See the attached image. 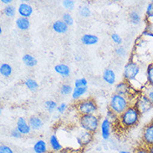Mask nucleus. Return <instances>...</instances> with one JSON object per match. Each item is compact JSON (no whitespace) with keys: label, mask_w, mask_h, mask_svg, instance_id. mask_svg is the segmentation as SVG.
<instances>
[{"label":"nucleus","mask_w":153,"mask_h":153,"mask_svg":"<svg viewBox=\"0 0 153 153\" xmlns=\"http://www.w3.org/2000/svg\"><path fill=\"white\" fill-rule=\"evenodd\" d=\"M141 116V114L138 111V109L134 105H131L119 116L118 121L122 127L126 129L131 128L139 123Z\"/></svg>","instance_id":"nucleus-1"},{"label":"nucleus","mask_w":153,"mask_h":153,"mask_svg":"<svg viewBox=\"0 0 153 153\" xmlns=\"http://www.w3.org/2000/svg\"><path fill=\"white\" fill-rule=\"evenodd\" d=\"M133 104L131 103V99L118 94L112 95L109 102V109L116 115L120 116L127 108Z\"/></svg>","instance_id":"nucleus-2"},{"label":"nucleus","mask_w":153,"mask_h":153,"mask_svg":"<svg viewBox=\"0 0 153 153\" xmlns=\"http://www.w3.org/2000/svg\"><path fill=\"white\" fill-rule=\"evenodd\" d=\"M79 125L83 131L94 134L100 126V119L97 115H84L79 116Z\"/></svg>","instance_id":"nucleus-3"},{"label":"nucleus","mask_w":153,"mask_h":153,"mask_svg":"<svg viewBox=\"0 0 153 153\" xmlns=\"http://www.w3.org/2000/svg\"><path fill=\"white\" fill-rule=\"evenodd\" d=\"M75 110L79 116L84 115H96L98 112V105L93 98L79 100L75 104Z\"/></svg>","instance_id":"nucleus-4"},{"label":"nucleus","mask_w":153,"mask_h":153,"mask_svg":"<svg viewBox=\"0 0 153 153\" xmlns=\"http://www.w3.org/2000/svg\"><path fill=\"white\" fill-rule=\"evenodd\" d=\"M141 67L139 64L135 61H129L124 67L123 71V78L124 80L132 85V83L137 79V77L140 75Z\"/></svg>","instance_id":"nucleus-5"},{"label":"nucleus","mask_w":153,"mask_h":153,"mask_svg":"<svg viewBox=\"0 0 153 153\" xmlns=\"http://www.w3.org/2000/svg\"><path fill=\"white\" fill-rule=\"evenodd\" d=\"M133 105L138 109L141 115L146 114L153 109V105L151 102V100L148 99V97L143 93L136 96V99Z\"/></svg>","instance_id":"nucleus-6"},{"label":"nucleus","mask_w":153,"mask_h":153,"mask_svg":"<svg viewBox=\"0 0 153 153\" xmlns=\"http://www.w3.org/2000/svg\"><path fill=\"white\" fill-rule=\"evenodd\" d=\"M133 90L134 89L132 86L126 80H122L120 82L117 83L116 85V94L127 97L129 99L132 97Z\"/></svg>","instance_id":"nucleus-7"},{"label":"nucleus","mask_w":153,"mask_h":153,"mask_svg":"<svg viewBox=\"0 0 153 153\" xmlns=\"http://www.w3.org/2000/svg\"><path fill=\"white\" fill-rule=\"evenodd\" d=\"M142 141L145 146L153 145V122L146 126L142 131Z\"/></svg>","instance_id":"nucleus-8"},{"label":"nucleus","mask_w":153,"mask_h":153,"mask_svg":"<svg viewBox=\"0 0 153 153\" xmlns=\"http://www.w3.org/2000/svg\"><path fill=\"white\" fill-rule=\"evenodd\" d=\"M100 133H101V137L104 140H108L111 134L112 130V122L110 120H108L107 118L105 117V119L100 121Z\"/></svg>","instance_id":"nucleus-9"},{"label":"nucleus","mask_w":153,"mask_h":153,"mask_svg":"<svg viewBox=\"0 0 153 153\" xmlns=\"http://www.w3.org/2000/svg\"><path fill=\"white\" fill-rule=\"evenodd\" d=\"M16 128L19 131L22 135H29L32 129L29 126V122L25 120V117H19L16 120Z\"/></svg>","instance_id":"nucleus-10"},{"label":"nucleus","mask_w":153,"mask_h":153,"mask_svg":"<svg viewBox=\"0 0 153 153\" xmlns=\"http://www.w3.org/2000/svg\"><path fill=\"white\" fill-rule=\"evenodd\" d=\"M93 139V134L92 133L88 132L85 131H83L79 134L76 137V141L79 145L81 146H85L90 144Z\"/></svg>","instance_id":"nucleus-11"},{"label":"nucleus","mask_w":153,"mask_h":153,"mask_svg":"<svg viewBox=\"0 0 153 153\" xmlns=\"http://www.w3.org/2000/svg\"><path fill=\"white\" fill-rule=\"evenodd\" d=\"M17 11H18V13L20 15V17L29 19V17L32 15L33 9L30 4H26V3H21L19 5Z\"/></svg>","instance_id":"nucleus-12"},{"label":"nucleus","mask_w":153,"mask_h":153,"mask_svg":"<svg viewBox=\"0 0 153 153\" xmlns=\"http://www.w3.org/2000/svg\"><path fill=\"white\" fill-rule=\"evenodd\" d=\"M102 79L108 85H114L116 83V76L115 71L111 69H105L102 74Z\"/></svg>","instance_id":"nucleus-13"},{"label":"nucleus","mask_w":153,"mask_h":153,"mask_svg":"<svg viewBox=\"0 0 153 153\" xmlns=\"http://www.w3.org/2000/svg\"><path fill=\"white\" fill-rule=\"evenodd\" d=\"M29 126L32 130L33 131H39L44 126V121L39 116H30L28 120Z\"/></svg>","instance_id":"nucleus-14"},{"label":"nucleus","mask_w":153,"mask_h":153,"mask_svg":"<svg viewBox=\"0 0 153 153\" xmlns=\"http://www.w3.org/2000/svg\"><path fill=\"white\" fill-rule=\"evenodd\" d=\"M52 29L55 33L63 34V33H65L68 31L69 26L63 20H56L52 25Z\"/></svg>","instance_id":"nucleus-15"},{"label":"nucleus","mask_w":153,"mask_h":153,"mask_svg":"<svg viewBox=\"0 0 153 153\" xmlns=\"http://www.w3.org/2000/svg\"><path fill=\"white\" fill-rule=\"evenodd\" d=\"M50 146L51 147V150L52 152H54L55 153L59 152L61 150H63V146L61 145L60 141H59L58 137L56 135H51L50 137Z\"/></svg>","instance_id":"nucleus-16"},{"label":"nucleus","mask_w":153,"mask_h":153,"mask_svg":"<svg viewBox=\"0 0 153 153\" xmlns=\"http://www.w3.org/2000/svg\"><path fill=\"white\" fill-rule=\"evenodd\" d=\"M80 40H81V43L85 45H96L98 43L99 39L95 34L85 33L81 37Z\"/></svg>","instance_id":"nucleus-17"},{"label":"nucleus","mask_w":153,"mask_h":153,"mask_svg":"<svg viewBox=\"0 0 153 153\" xmlns=\"http://www.w3.org/2000/svg\"><path fill=\"white\" fill-rule=\"evenodd\" d=\"M54 71L62 77H68L71 74V69L65 64H59L54 66Z\"/></svg>","instance_id":"nucleus-18"},{"label":"nucleus","mask_w":153,"mask_h":153,"mask_svg":"<svg viewBox=\"0 0 153 153\" xmlns=\"http://www.w3.org/2000/svg\"><path fill=\"white\" fill-rule=\"evenodd\" d=\"M33 152L35 153H47L49 152L48 151V146H47V143L44 140H38L33 147Z\"/></svg>","instance_id":"nucleus-19"},{"label":"nucleus","mask_w":153,"mask_h":153,"mask_svg":"<svg viewBox=\"0 0 153 153\" xmlns=\"http://www.w3.org/2000/svg\"><path fill=\"white\" fill-rule=\"evenodd\" d=\"M17 28L19 29H20L22 31H26L29 29L30 27V22H29V19L27 18H24V17H19L16 19Z\"/></svg>","instance_id":"nucleus-20"},{"label":"nucleus","mask_w":153,"mask_h":153,"mask_svg":"<svg viewBox=\"0 0 153 153\" xmlns=\"http://www.w3.org/2000/svg\"><path fill=\"white\" fill-rule=\"evenodd\" d=\"M22 61L25 64L26 66L28 67H34L38 64L37 59L31 54H26L23 56Z\"/></svg>","instance_id":"nucleus-21"},{"label":"nucleus","mask_w":153,"mask_h":153,"mask_svg":"<svg viewBox=\"0 0 153 153\" xmlns=\"http://www.w3.org/2000/svg\"><path fill=\"white\" fill-rule=\"evenodd\" d=\"M12 72L13 68L9 64L3 63V64L0 65V75H2V76H4L5 78L9 77L10 75H12Z\"/></svg>","instance_id":"nucleus-22"},{"label":"nucleus","mask_w":153,"mask_h":153,"mask_svg":"<svg viewBox=\"0 0 153 153\" xmlns=\"http://www.w3.org/2000/svg\"><path fill=\"white\" fill-rule=\"evenodd\" d=\"M129 19H130L131 23L132 25H140L141 22V14L139 13L138 11L132 10L131 12H130V13H129Z\"/></svg>","instance_id":"nucleus-23"},{"label":"nucleus","mask_w":153,"mask_h":153,"mask_svg":"<svg viewBox=\"0 0 153 153\" xmlns=\"http://www.w3.org/2000/svg\"><path fill=\"white\" fill-rule=\"evenodd\" d=\"M146 85L150 86H153V63L148 65L146 67Z\"/></svg>","instance_id":"nucleus-24"},{"label":"nucleus","mask_w":153,"mask_h":153,"mask_svg":"<svg viewBox=\"0 0 153 153\" xmlns=\"http://www.w3.org/2000/svg\"><path fill=\"white\" fill-rule=\"evenodd\" d=\"M88 88L87 87H83V88H74V91L72 92V99L77 100H79L83 95L87 92Z\"/></svg>","instance_id":"nucleus-25"},{"label":"nucleus","mask_w":153,"mask_h":153,"mask_svg":"<svg viewBox=\"0 0 153 153\" xmlns=\"http://www.w3.org/2000/svg\"><path fill=\"white\" fill-rule=\"evenodd\" d=\"M25 86L27 87L29 91H38V89H39V84H38L37 81L32 78L26 79L25 81Z\"/></svg>","instance_id":"nucleus-26"},{"label":"nucleus","mask_w":153,"mask_h":153,"mask_svg":"<svg viewBox=\"0 0 153 153\" xmlns=\"http://www.w3.org/2000/svg\"><path fill=\"white\" fill-rule=\"evenodd\" d=\"M58 104L55 100H47L45 103V110L48 112L50 113H52L54 112L55 110H57V107H58Z\"/></svg>","instance_id":"nucleus-27"},{"label":"nucleus","mask_w":153,"mask_h":153,"mask_svg":"<svg viewBox=\"0 0 153 153\" xmlns=\"http://www.w3.org/2000/svg\"><path fill=\"white\" fill-rule=\"evenodd\" d=\"M4 13L8 18H13L16 13V8L13 5H8L4 8Z\"/></svg>","instance_id":"nucleus-28"},{"label":"nucleus","mask_w":153,"mask_h":153,"mask_svg":"<svg viewBox=\"0 0 153 153\" xmlns=\"http://www.w3.org/2000/svg\"><path fill=\"white\" fill-rule=\"evenodd\" d=\"M79 14L84 18H89L91 15V9L86 5H80L79 7Z\"/></svg>","instance_id":"nucleus-29"},{"label":"nucleus","mask_w":153,"mask_h":153,"mask_svg":"<svg viewBox=\"0 0 153 153\" xmlns=\"http://www.w3.org/2000/svg\"><path fill=\"white\" fill-rule=\"evenodd\" d=\"M74 91V88L71 86L69 84H64L61 85L60 89H59V92L60 94L63 95H72V92Z\"/></svg>","instance_id":"nucleus-30"},{"label":"nucleus","mask_w":153,"mask_h":153,"mask_svg":"<svg viewBox=\"0 0 153 153\" xmlns=\"http://www.w3.org/2000/svg\"><path fill=\"white\" fill-rule=\"evenodd\" d=\"M142 93L148 97V99L151 100V102L153 105V86H150L146 85L145 87H143Z\"/></svg>","instance_id":"nucleus-31"},{"label":"nucleus","mask_w":153,"mask_h":153,"mask_svg":"<svg viewBox=\"0 0 153 153\" xmlns=\"http://www.w3.org/2000/svg\"><path fill=\"white\" fill-rule=\"evenodd\" d=\"M62 20L68 26H71V25H74V19L71 15V13H63L62 15Z\"/></svg>","instance_id":"nucleus-32"},{"label":"nucleus","mask_w":153,"mask_h":153,"mask_svg":"<svg viewBox=\"0 0 153 153\" xmlns=\"http://www.w3.org/2000/svg\"><path fill=\"white\" fill-rule=\"evenodd\" d=\"M88 80L85 78H79L75 81V88H83L87 87Z\"/></svg>","instance_id":"nucleus-33"},{"label":"nucleus","mask_w":153,"mask_h":153,"mask_svg":"<svg viewBox=\"0 0 153 153\" xmlns=\"http://www.w3.org/2000/svg\"><path fill=\"white\" fill-rule=\"evenodd\" d=\"M62 5L66 10L71 11L75 7V2L73 0H64L62 1Z\"/></svg>","instance_id":"nucleus-34"},{"label":"nucleus","mask_w":153,"mask_h":153,"mask_svg":"<svg viewBox=\"0 0 153 153\" xmlns=\"http://www.w3.org/2000/svg\"><path fill=\"white\" fill-rule=\"evenodd\" d=\"M146 15L148 19H153V1L147 4L146 8Z\"/></svg>","instance_id":"nucleus-35"},{"label":"nucleus","mask_w":153,"mask_h":153,"mask_svg":"<svg viewBox=\"0 0 153 153\" xmlns=\"http://www.w3.org/2000/svg\"><path fill=\"white\" fill-rule=\"evenodd\" d=\"M106 118L108 120H110L111 121H116V120H119V116L116 115V113L111 111L110 109L108 110L107 112H106Z\"/></svg>","instance_id":"nucleus-36"},{"label":"nucleus","mask_w":153,"mask_h":153,"mask_svg":"<svg viewBox=\"0 0 153 153\" xmlns=\"http://www.w3.org/2000/svg\"><path fill=\"white\" fill-rule=\"evenodd\" d=\"M111 38L112 41L114 42L116 45H120L122 44V38L120 37L118 33H113L111 35Z\"/></svg>","instance_id":"nucleus-37"},{"label":"nucleus","mask_w":153,"mask_h":153,"mask_svg":"<svg viewBox=\"0 0 153 153\" xmlns=\"http://www.w3.org/2000/svg\"><path fill=\"white\" fill-rule=\"evenodd\" d=\"M116 54L119 56V57H124L125 55L126 54V50L125 48H123L122 46H120L118 48H116L115 50Z\"/></svg>","instance_id":"nucleus-38"},{"label":"nucleus","mask_w":153,"mask_h":153,"mask_svg":"<svg viewBox=\"0 0 153 153\" xmlns=\"http://www.w3.org/2000/svg\"><path fill=\"white\" fill-rule=\"evenodd\" d=\"M67 107H68V105H67V104L65 102H62V103H60L58 105V107H57V111L59 114H63V113H65V112L66 111Z\"/></svg>","instance_id":"nucleus-39"},{"label":"nucleus","mask_w":153,"mask_h":153,"mask_svg":"<svg viewBox=\"0 0 153 153\" xmlns=\"http://www.w3.org/2000/svg\"><path fill=\"white\" fill-rule=\"evenodd\" d=\"M0 153H14L13 149L8 146L6 145H2L0 146Z\"/></svg>","instance_id":"nucleus-40"},{"label":"nucleus","mask_w":153,"mask_h":153,"mask_svg":"<svg viewBox=\"0 0 153 153\" xmlns=\"http://www.w3.org/2000/svg\"><path fill=\"white\" fill-rule=\"evenodd\" d=\"M10 135H11V137H13V138H17V139H18V138H21L22 136H23V135L19 132V131L17 128H14L13 130H12Z\"/></svg>","instance_id":"nucleus-41"},{"label":"nucleus","mask_w":153,"mask_h":153,"mask_svg":"<svg viewBox=\"0 0 153 153\" xmlns=\"http://www.w3.org/2000/svg\"><path fill=\"white\" fill-rule=\"evenodd\" d=\"M133 153H149V152L147 149V146H140V147L137 148Z\"/></svg>","instance_id":"nucleus-42"},{"label":"nucleus","mask_w":153,"mask_h":153,"mask_svg":"<svg viewBox=\"0 0 153 153\" xmlns=\"http://www.w3.org/2000/svg\"><path fill=\"white\" fill-rule=\"evenodd\" d=\"M1 3H3L4 4H6L8 6V5H11L12 0H1Z\"/></svg>","instance_id":"nucleus-43"},{"label":"nucleus","mask_w":153,"mask_h":153,"mask_svg":"<svg viewBox=\"0 0 153 153\" xmlns=\"http://www.w3.org/2000/svg\"><path fill=\"white\" fill-rule=\"evenodd\" d=\"M58 153H71V152H70V150L65 149V150H61V151H60V152Z\"/></svg>","instance_id":"nucleus-44"},{"label":"nucleus","mask_w":153,"mask_h":153,"mask_svg":"<svg viewBox=\"0 0 153 153\" xmlns=\"http://www.w3.org/2000/svg\"><path fill=\"white\" fill-rule=\"evenodd\" d=\"M147 149H148L149 153H153V145L148 146V147H147Z\"/></svg>","instance_id":"nucleus-45"},{"label":"nucleus","mask_w":153,"mask_h":153,"mask_svg":"<svg viewBox=\"0 0 153 153\" xmlns=\"http://www.w3.org/2000/svg\"><path fill=\"white\" fill-rule=\"evenodd\" d=\"M119 153H131V152H129V151H120Z\"/></svg>","instance_id":"nucleus-46"},{"label":"nucleus","mask_w":153,"mask_h":153,"mask_svg":"<svg viewBox=\"0 0 153 153\" xmlns=\"http://www.w3.org/2000/svg\"><path fill=\"white\" fill-rule=\"evenodd\" d=\"M75 60H77V61H79V60L80 59V58H79V56H75Z\"/></svg>","instance_id":"nucleus-47"},{"label":"nucleus","mask_w":153,"mask_h":153,"mask_svg":"<svg viewBox=\"0 0 153 153\" xmlns=\"http://www.w3.org/2000/svg\"><path fill=\"white\" fill-rule=\"evenodd\" d=\"M2 33H3V29L0 27V35H2Z\"/></svg>","instance_id":"nucleus-48"},{"label":"nucleus","mask_w":153,"mask_h":153,"mask_svg":"<svg viewBox=\"0 0 153 153\" xmlns=\"http://www.w3.org/2000/svg\"><path fill=\"white\" fill-rule=\"evenodd\" d=\"M47 153H55V152H52V151H51V152H47Z\"/></svg>","instance_id":"nucleus-49"}]
</instances>
